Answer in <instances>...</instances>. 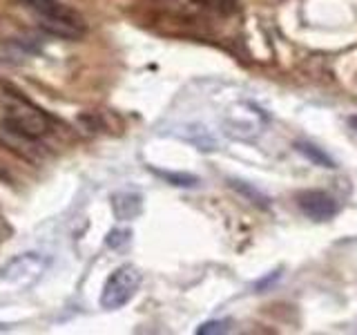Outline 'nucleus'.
I'll use <instances>...</instances> for the list:
<instances>
[{
	"label": "nucleus",
	"mask_w": 357,
	"mask_h": 335,
	"mask_svg": "<svg viewBox=\"0 0 357 335\" xmlns=\"http://www.w3.org/2000/svg\"><path fill=\"white\" fill-rule=\"evenodd\" d=\"M0 98L7 107V114L3 117V128L22 141H40L52 132V119L45 112L33 105L31 100L16 87L5 85L0 89Z\"/></svg>",
	"instance_id": "obj_1"
},
{
	"label": "nucleus",
	"mask_w": 357,
	"mask_h": 335,
	"mask_svg": "<svg viewBox=\"0 0 357 335\" xmlns=\"http://www.w3.org/2000/svg\"><path fill=\"white\" fill-rule=\"evenodd\" d=\"M38 16V27L54 38L78 40L85 34V20L81 14L56 0H20Z\"/></svg>",
	"instance_id": "obj_2"
},
{
	"label": "nucleus",
	"mask_w": 357,
	"mask_h": 335,
	"mask_svg": "<svg viewBox=\"0 0 357 335\" xmlns=\"http://www.w3.org/2000/svg\"><path fill=\"white\" fill-rule=\"evenodd\" d=\"M139 286H141V271L137 266L126 264L116 268L105 282L103 295H100V306L109 311L126 306L128 302L137 295Z\"/></svg>",
	"instance_id": "obj_3"
},
{
	"label": "nucleus",
	"mask_w": 357,
	"mask_h": 335,
	"mask_svg": "<svg viewBox=\"0 0 357 335\" xmlns=\"http://www.w3.org/2000/svg\"><path fill=\"white\" fill-rule=\"evenodd\" d=\"M297 206L306 217L315 221H326L337 215L340 204L324 190H304L297 195Z\"/></svg>",
	"instance_id": "obj_4"
},
{
	"label": "nucleus",
	"mask_w": 357,
	"mask_h": 335,
	"mask_svg": "<svg viewBox=\"0 0 357 335\" xmlns=\"http://www.w3.org/2000/svg\"><path fill=\"white\" fill-rule=\"evenodd\" d=\"M40 260L33 253H27L18 257V260H11L5 268L3 273H0V277L7 279V282H27V279L36 277L40 273Z\"/></svg>",
	"instance_id": "obj_5"
},
{
	"label": "nucleus",
	"mask_w": 357,
	"mask_h": 335,
	"mask_svg": "<svg viewBox=\"0 0 357 335\" xmlns=\"http://www.w3.org/2000/svg\"><path fill=\"white\" fill-rule=\"evenodd\" d=\"M297 152H301L306 156V159H310L315 165H321V168H335V161L331 159V156L324 152L321 148H317V145L312 143H306V141H299L297 143Z\"/></svg>",
	"instance_id": "obj_6"
},
{
	"label": "nucleus",
	"mask_w": 357,
	"mask_h": 335,
	"mask_svg": "<svg viewBox=\"0 0 357 335\" xmlns=\"http://www.w3.org/2000/svg\"><path fill=\"white\" fill-rule=\"evenodd\" d=\"M195 3L199 7L210 9V11H215V14H221V16H230L239 9V0H195Z\"/></svg>",
	"instance_id": "obj_7"
},
{
	"label": "nucleus",
	"mask_w": 357,
	"mask_h": 335,
	"mask_svg": "<svg viewBox=\"0 0 357 335\" xmlns=\"http://www.w3.org/2000/svg\"><path fill=\"white\" fill-rule=\"evenodd\" d=\"M156 174L167 179L172 186H178V188H195L199 184V179L195 174H183V172H159L156 170Z\"/></svg>",
	"instance_id": "obj_8"
},
{
	"label": "nucleus",
	"mask_w": 357,
	"mask_h": 335,
	"mask_svg": "<svg viewBox=\"0 0 357 335\" xmlns=\"http://www.w3.org/2000/svg\"><path fill=\"white\" fill-rule=\"evenodd\" d=\"M230 329V320H215V322H206L204 327H199V335H212V333H226Z\"/></svg>",
	"instance_id": "obj_9"
},
{
	"label": "nucleus",
	"mask_w": 357,
	"mask_h": 335,
	"mask_svg": "<svg viewBox=\"0 0 357 335\" xmlns=\"http://www.w3.org/2000/svg\"><path fill=\"white\" fill-rule=\"evenodd\" d=\"M232 188H234V190H241V193H243V195H248L252 201H255V199H259V204H261V206H268V199L259 193V190L250 188L248 184H243V181H232Z\"/></svg>",
	"instance_id": "obj_10"
},
{
	"label": "nucleus",
	"mask_w": 357,
	"mask_h": 335,
	"mask_svg": "<svg viewBox=\"0 0 357 335\" xmlns=\"http://www.w3.org/2000/svg\"><path fill=\"white\" fill-rule=\"evenodd\" d=\"M130 239V230H112L109 237H107V246L112 248H119L121 244H126Z\"/></svg>",
	"instance_id": "obj_11"
},
{
	"label": "nucleus",
	"mask_w": 357,
	"mask_h": 335,
	"mask_svg": "<svg viewBox=\"0 0 357 335\" xmlns=\"http://www.w3.org/2000/svg\"><path fill=\"white\" fill-rule=\"evenodd\" d=\"M349 123H351V126H353V130L357 132V117H351V119H349Z\"/></svg>",
	"instance_id": "obj_12"
}]
</instances>
